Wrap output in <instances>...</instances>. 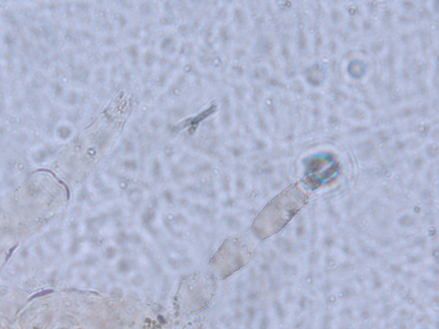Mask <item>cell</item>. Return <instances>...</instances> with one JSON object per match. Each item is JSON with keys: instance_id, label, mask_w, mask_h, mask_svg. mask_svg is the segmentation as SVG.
Listing matches in <instances>:
<instances>
[{"instance_id": "cell-1", "label": "cell", "mask_w": 439, "mask_h": 329, "mask_svg": "<svg viewBox=\"0 0 439 329\" xmlns=\"http://www.w3.org/2000/svg\"><path fill=\"white\" fill-rule=\"evenodd\" d=\"M305 192L297 185L291 186L274 199L267 209V212H269L268 214L274 213V215L271 219L274 221L271 233L277 232L293 219L305 204Z\"/></svg>"}, {"instance_id": "cell-2", "label": "cell", "mask_w": 439, "mask_h": 329, "mask_svg": "<svg viewBox=\"0 0 439 329\" xmlns=\"http://www.w3.org/2000/svg\"><path fill=\"white\" fill-rule=\"evenodd\" d=\"M174 40L171 36L165 37L161 42V50L166 53H171L174 51Z\"/></svg>"}, {"instance_id": "cell-3", "label": "cell", "mask_w": 439, "mask_h": 329, "mask_svg": "<svg viewBox=\"0 0 439 329\" xmlns=\"http://www.w3.org/2000/svg\"><path fill=\"white\" fill-rule=\"evenodd\" d=\"M123 18H124V17H123V15H122V14H120V20H122V19H123ZM117 22H118V23H119V24H120V19H117Z\"/></svg>"}]
</instances>
